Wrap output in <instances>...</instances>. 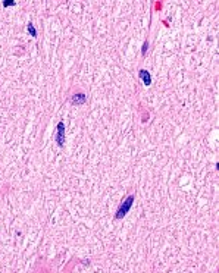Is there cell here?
<instances>
[{"label":"cell","mask_w":219,"mask_h":273,"mask_svg":"<svg viewBox=\"0 0 219 273\" xmlns=\"http://www.w3.org/2000/svg\"><path fill=\"white\" fill-rule=\"evenodd\" d=\"M132 203H134V195H128L124 201L121 203V206H119V209L116 210V215H115V217L116 219H122L124 216L127 215L128 211H130V209L132 207Z\"/></svg>","instance_id":"obj_1"},{"label":"cell","mask_w":219,"mask_h":273,"mask_svg":"<svg viewBox=\"0 0 219 273\" xmlns=\"http://www.w3.org/2000/svg\"><path fill=\"white\" fill-rule=\"evenodd\" d=\"M56 129H58V134H56V138L54 139H56L59 147H64V144H65V124L64 122H59Z\"/></svg>","instance_id":"obj_2"},{"label":"cell","mask_w":219,"mask_h":273,"mask_svg":"<svg viewBox=\"0 0 219 273\" xmlns=\"http://www.w3.org/2000/svg\"><path fill=\"white\" fill-rule=\"evenodd\" d=\"M138 75H140V78H141V81L144 82V85H150L151 84V75H150V72L149 71L141 69V71L138 72Z\"/></svg>","instance_id":"obj_3"},{"label":"cell","mask_w":219,"mask_h":273,"mask_svg":"<svg viewBox=\"0 0 219 273\" xmlns=\"http://www.w3.org/2000/svg\"><path fill=\"white\" fill-rule=\"evenodd\" d=\"M85 101H87V97H85L84 93H78V94H74L72 96V103L74 104L79 106V104H84Z\"/></svg>","instance_id":"obj_4"},{"label":"cell","mask_w":219,"mask_h":273,"mask_svg":"<svg viewBox=\"0 0 219 273\" xmlns=\"http://www.w3.org/2000/svg\"><path fill=\"white\" fill-rule=\"evenodd\" d=\"M27 29H28V33L31 34V37H37V31H35L34 25L31 24V22H29V24H28V28H27Z\"/></svg>","instance_id":"obj_5"},{"label":"cell","mask_w":219,"mask_h":273,"mask_svg":"<svg viewBox=\"0 0 219 273\" xmlns=\"http://www.w3.org/2000/svg\"><path fill=\"white\" fill-rule=\"evenodd\" d=\"M13 5H15L13 0H5V2H3V6H5V8L6 6H13Z\"/></svg>","instance_id":"obj_6"},{"label":"cell","mask_w":219,"mask_h":273,"mask_svg":"<svg viewBox=\"0 0 219 273\" xmlns=\"http://www.w3.org/2000/svg\"><path fill=\"white\" fill-rule=\"evenodd\" d=\"M147 47H149V43H147V41H144V44H143V50H141L143 56L146 54V52H147Z\"/></svg>","instance_id":"obj_7"}]
</instances>
